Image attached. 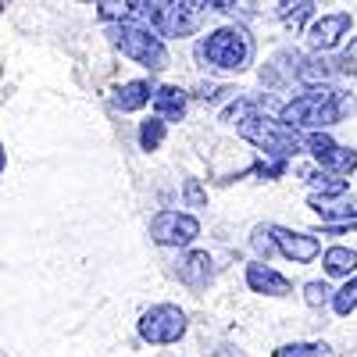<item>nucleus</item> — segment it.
Here are the masks:
<instances>
[{
	"instance_id": "4be33fe9",
	"label": "nucleus",
	"mask_w": 357,
	"mask_h": 357,
	"mask_svg": "<svg viewBox=\"0 0 357 357\" xmlns=\"http://www.w3.org/2000/svg\"><path fill=\"white\" fill-rule=\"evenodd\" d=\"M333 296H336V289H329L325 282H307L304 286V304L307 307H325V304H333Z\"/></svg>"
},
{
	"instance_id": "9b49d317",
	"label": "nucleus",
	"mask_w": 357,
	"mask_h": 357,
	"mask_svg": "<svg viewBox=\"0 0 357 357\" xmlns=\"http://www.w3.org/2000/svg\"><path fill=\"white\" fill-rule=\"evenodd\" d=\"M347 57H333V54H314V57H304L301 61V72H296V79H301L307 89H318V86H329L333 79H340L347 72Z\"/></svg>"
},
{
	"instance_id": "6ab92c4d",
	"label": "nucleus",
	"mask_w": 357,
	"mask_h": 357,
	"mask_svg": "<svg viewBox=\"0 0 357 357\" xmlns=\"http://www.w3.org/2000/svg\"><path fill=\"white\" fill-rule=\"evenodd\" d=\"M165 143V122L161 118H146V122H139V151H158V146Z\"/></svg>"
},
{
	"instance_id": "b1692460",
	"label": "nucleus",
	"mask_w": 357,
	"mask_h": 357,
	"mask_svg": "<svg viewBox=\"0 0 357 357\" xmlns=\"http://www.w3.org/2000/svg\"><path fill=\"white\" fill-rule=\"evenodd\" d=\"M183 193H186V204H190V207H204V204H207V193H204V186H200V178H186Z\"/></svg>"
},
{
	"instance_id": "1a4fd4ad",
	"label": "nucleus",
	"mask_w": 357,
	"mask_h": 357,
	"mask_svg": "<svg viewBox=\"0 0 357 357\" xmlns=\"http://www.w3.org/2000/svg\"><path fill=\"white\" fill-rule=\"evenodd\" d=\"M268 229H272V240H275L279 254L289 257V261H296V264H311L321 254L318 236H311V232H293L286 225H268Z\"/></svg>"
},
{
	"instance_id": "f8f14e48",
	"label": "nucleus",
	"mask_w": 357,
	"mask_h": 357,
	"mask_svg": "<svg viewBox=\"0 0 357 357\" xmlns=\"http://www.w3.org/2000/svg\"><path fill=\"white\" fill-rule=\"evenodd\" d=\"M215 279V261L207 250H190L183 261H178V282L190 289H207Z\"/></svg>"
},
{
	"instance_id": "2eb2a0df",
	"label": "nucleus",
	"mask_w": 357,
	"mask_h": 357,
	"mask_svg": "<svg viewBox=\"0 0 357 357\" xmlns=\"http://www.w3.org/2000/svg\"><path fill=\"white\" fill-rule=\"evenodd\" d=\"M154 100V86L146 79H132V82H122L114 89V107L118 111H139Z\"/></svg>"
},
{
	"instance_id": "39448f33",
	"label": "nucleus",
	"mask_w": 357,
	"mask_h": 357,
	"mask_svg": "<svg viewBox=\"0 0 357 357\" xmlns=\"http://www.w3.org/2000/svg\"><path fill=\"white\" fill-rule=\"evenodd\" d=\"M186 311L175 307V304H154L151 311L139 314V340L154 343V347H165V343H178L186 336Z\"/></svg>"
},
{
	"instance_id": "f257e3e1",
	"label": "nucleus",
	"mask_w": 357,
	"mask_h": 357,
	"mask_svg": "<svg viewBox=\"0 0 357 357\" xmlns=\"http://www.w3.org/2000/svg\"><path fill=\"white\" fill-rule=\"evenodd\" d=\"M357 111V100L347 97V93H336L333 86H318V89H307V93L301 97H293L289 104H282L279 111V122L296 129V132H321V129H329L336 122H343L347 114Z\"/></svg>"
},
{
	"instance_id": "dca6fc26",
	"label": "nucleus",
	"mask_w": 357,
	"mask_h": 357,
	"mask_svg": "<svg viewBox=\"0 0 357 357\" xmlns=\"http://www.w3.org/2000/svg\"><path fill=\"white\" fill-rule=\"evenodd\" d=\"M321 264H325V275L354 279V272H357V250H350V247H329V250L321 254Z\"/></svg>"
},
{
	"instance_id": "6e6552de",
	"label": "nucleus",
	"mask_w": 357,
	"mask_h": 357,
	"mask_svg": "<svg viewBox=\"0 0 357 357\" xmlns=\"http://www.w3.org/2000/svg\"><path fill=\"white\" fill-rule=\"evenodd\" d=\"M350 36V11H333V15H321L311 22L307 29V43L314 54H329L340 47V40Z\"/></svg>"
},
{
	"instance_id": "5701e85b",
	"label": "nucleus",
	"mask_w": 357,
	"mask_h": 357,
	"mask_svg": "<svg viewBox=\"0 0 357 357\" xmlns=\"http://www.w3.org/2000/svg\"><path fill=\"white\" fill-rule=\"evenodd\" d=\"M250 243H254L257 257H264V261L272 257V254H279V247H275V240H272V229H268V225H257V229H254Z\"/></svg>"
},
{
	"instance_id": "423d86ee",
	"label": "nucleus",
	"mask_w": 357,
	"mask_h": 357,
	"mask_svg": "<svg viewBox=\"0 0 357 357\" xmlns=\"http://www.w3.org/2000/svg\"><path fill=\"white\" fill-rule=\"evenodd\" d=\"M304 146H307V154L321 165V172H329L336 178L350 175L357 168V151H350V146H340L333 136H325V132H311L304 136Z\"/></svg>"
},
{
	"instance_id": "412c9836",
	"label": "nucleus",
	"mask_w": 357,
	"mask_h": 357,
	"mask_svg": "<svg viewBox=\"0 0 357 357\" xmlns=\"http://www.w3.org/2000/svg\"><path fill=\"white\" fill-rule=\"evenodd\" d=\"M333 311H336L340 318H347V314L357 311V275L347 279V286L336 289V296H333Z\"/></svg>"
},
{
	"instance_id": "7ed1b4c3",
	"label": "nucleus",
	"mask_w": 357,
	"mask_h": 357,
	"mask_svg": "<svg viewBox=\"0 0 357 357\" xmlns=\"http://www.w3.org/2000/svg\"><path fill=\"white\" fill-rule=\"evenodd\" d=\"M240 136H243L247 143H254L257 151H264V158L286 161V165H289V158H296V154L307 151L301 132L289 129V126H282L279 118H272V114H261V111L250 114V118H243V122H240Z\"/></svg>"
},
{
	"instance_id": "393cba45",
	"label": "nucleus",
	"mask_w": 357,
	"mask_h": 357,
	"mask_svg": "<svg viewBox=\"0 0 357 357\" xmlns=\"http://www.w3.org/2000/svg\"><path fill=\"white\" fill-rule=\"evenodd\" d=\"M343 57H347V61H357V36L347 43V54H343Z\"/></svg>"
},
{
	"instance_id": "0eeeda50",
	"label": "nucleus",
	"mask_w": 357,
	"mask_h": 357,
	"mask_svg": "<svg viewBox=\"0 0 357 357\" xmlns=\"http://www.w3.org/2000/svg\"><path fill=\"white\" fill-rule=\"evenodd\" d=\"M200 236V222L186 211H161L151 222V240L158 247H186Z\"/></svg>"
},
{
	"instance_id": "a211bd4d",
	"label": "nucleus",
	"mask_w": 357,
	"mask_h": 357,
	"mask_svg": "<svg viewBox=\"0 0 357 357\" xmlns=\"http://www.w3.org/2000/svg\"><path fill=\"white\" fill-rule=\"evenodd\" d=\"M275 15H279V22L286 25V29H293V33H301L304 29V22L307 18H314V4L311 0H282V4H275Z\"/></svg>"
},
{
	"instance_id": "9d476101",
	"label": "nucleus",
	"mask_w": 357,
	"mask_h": 357,
	"mask_svg": "<svg viewBox=\"0 0 357 357\" xmlns=\"http://www.w3.org/2000/svg\"><path fill=\"white\" fill-rule=\"evenodd\" d=\"M204 11H211V8H207V4H165L158 36H178V40H183V36L197 33Z\"/></svg>"
},
{
	"instance_id": "a878e982",
	"label": "nucleus",
	"mask_w": 357,
	"mask_h": 357,
	"mask_svg": "<svg viewBox=\"0 0 357 357\" xmlns=\"http://www.w3.org/2000/svg\"><path fill=\"white\" fill-rule=\"evenodd\" d=\"M4 168H8V151H4V143H0V175H4Z\"/></svg>"
},
{
	"instance_id": "4468645a",
	"label": "nucleus",
	"mask_w": 357,
	"mask_h": 357,
	"mask_svg": "<svg viewBox=\"0 0 357 357\" xmlns=\"http://www.w3.org/2000/svg\"><path fill=\"white\" fill-rule=\"evenodd\" d=\"M151 104H154L161 122H183V114H186V89H178V86H158Z\"/></svg>"
},
{
	"instance_id": "f3484780",
	"label": "nucleus",
	"mask_w": 357,
	"mask_h": 357,
	"mask_svg": "<svg viewBox=\"0 0 357 357\" xmlns=\"http://www.w3.org/2000/svg\"><path fill=\"white\" fill-rule=\"evenodd\" d=\"M307 183H311V200H321V204H329V200H336V197H343L347 193V178H336V175H329V172H307Z\"/></svg>"
},
{
	"instance_id": "20e7f679",
	"label": "nucleus",
	"mask_w": 357,
	"mask_h": 357,
	"mask_svg": "<svg viewBox=\"0 0 357 357\" xmlns=\"http://www.w3.org/2000/svg\"><path fill=\"white\" fill-rule=\"evenodd\" d=\"M111 43L122 50L129 61L143 65L146 72H165L168 68V47L158 33L151 29H136V25H111Z\"/></svg>"
},
{
	"instance_id": "ddd939ff",
	"label": "nucleus",
	"mask_w": 357,
	"mask_h": 357,
	"mask_svg": "<svg viewBox=\"0 0 357 357\" xmlns=\"http://www.w3.org/2000/svg\"><path fill=\"white\" fill-rule=\"evenodd\" d=\"M247 286H250L254 293H264V296H286V293H289V279L279 275L275 268H268L264 261L247 264Z\"/></svg>"
},
{
	"instance_id": "f03ea898",
	"label": "nucleus",
	"mask_w": 357,
	"mask_h": 357,
	"mask_svg": "<svg viewBox=\"0 0 357 357\" xmlns=\"http://www.w3.org/2000/svg\"><path fill=\"white\" fill-rule=\"evenodd\" d=\"M197 57L204 68L215 72H243L254 61V36L243 25H222L197 43Z\"/></svg>"
},
{
	"instance_id": "aec40b11",
	"label": "nucleus",
	"mask_w": 357,
	"mask_h": 357,
	"mask_svg": "<svg viewBox=\"0 0 357 357\" xmlns=\"http://www.w3.org/2000/svg\"><path fill=\"white\" fill-rule=\"evenodd\" d=\"M275 357H333L329 343H286L275 350Z\"/></svg>"
}]
</instances>
